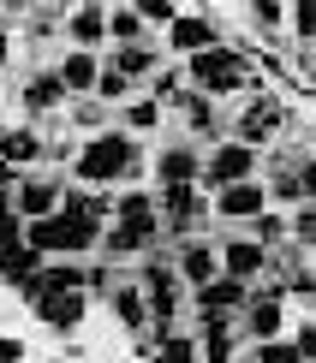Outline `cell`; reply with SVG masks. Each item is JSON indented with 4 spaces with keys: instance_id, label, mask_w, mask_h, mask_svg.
<instances>
[{
    "instance_id": "obj_30",
    "label": "cell",
    "mask_w": 316,
    "mask_h": 363,
    "mask_svg": "<svg viewBox=\"0 0 316 363\" xmlns=\"http://www.w3.org/2000/svg\"><path fill=\"white\" fill-rule=\"evenodd\" d=\"M149 363H203V352H197V334H168L156 345V357Z\"/></svg>"
},
{
    "instance_id": "obj_20",
    "label": "cell",
    "mask_w": 316,
    "mask_h": 363,
    "mask_svg": "<svg viewBox=\"0 0 316 363\" xmlns=\"http://www.w3.org/2000/svg\"><path fill=\"white\" fill-rule=\"evenodd\" d=\"M66 96H72V89L60 84V72H54V66H48V72H36V78H24V89H18V101H24V113H30V119L54 113Z\"/></svg>"
},
{
    "instance_id": "obj_7",
    "label": "cell",
    "mask_w": 316,
    "mask_h": 363,
    "mask_svg": "<svg viewBox=\"0 0 316 363\" xmlns=\"http://www.w3.org/2000/svg\"><path fill=\"white\" fill-rule=\"evenodd\" d=\"M245 304H251V286L233 280V274H221V280H209L203 292H191V310H197L203 322H239Z\"/></svg>"
},
{
    "instance_id": "obj_17",
    "label": "cell",
    "mask_w": 316,
    "mask_h": 363,
    "mask_svg": "<svg viewBox=\"0 0 316 363\" xmlns=\"http://www.w3.org/2000/svg\"><path fill=\"white\" fill-rule=\"evenodd\" d=\"M268 268V250L257 245V238H227V245H221V274H233V280H257Z\"/></svg>"
},
{
    "instance_id": "obj_28",
    "label": "cell",
    "mask_w": 316,
    "mask_h": 363,
    "mask_svg": "<svg viewBox=\"0 0 316 363\" xmlns=\"http://www.w3.org/2000/svg\"><path fill=\"white\" fill-rule=\"evenodd\" d=\"M149 245H156V238L138 233V226H108V233H102V250L108 256H143Z\"/></svg>"
},
{
    "instance_id": "obj_4",
    "label": "cell",
    "mask_w": 316,
    "mask_h": 363,
    "mask_svg": "<svg viewBox=\"0 0 316 363\" xmlns=\"http://www.w3.org/2000/svg\"><path fill=\"white\" fill-rule=\"evenodd\" d=\"M287 125H293V108L280 96H251L233 119V143H245V149L275 143V138H287Z\"/></svg>"
},
{
    "instance_id": "obj_11",
    "label": "cell",
    "mask_w": 316,
    "mask_h": 363,
    "mask_svg": "<svg viewBox=\"0 0 316 363\" xmlns=\"http://www.w3.org/2000/svg\"><path fill=\"white\" fill-rule=\"evenodd\" d=\"M60 292H89V268L84 262H42L36 280L24 286L30 304H42V298H60Z\"/></svg>"
},
{
    "instance_id": "obj_38",
    "label": "cell",
    "mask_w": 316,
    "mask_h": 363,
    "mask_svg": "<svg viewBox=\"0 0 316 363\" xmlns=\"http://www.w3.org/2000/svg\"><path fill=\"white\" fill-rule=\"evenodd\" d=\"M293 245H305V250H316V203H305L293 215Z\"/></svg>"
},
{
    "instance_id": "obj_40",
    "label": "cell",
    "mask_w": 316,
    "mask_h": 363,
    "mask_svg": "<svg viewBox=\"0 0 316 363\" xmlns=\"http://www.w3.org/2000/svg\"><path fill=\"white\" fill-rule=\"evenodd\" d=\"M24 357H30V345L18 334H0V363H24Z\"/></svg>"
},
{
    "instance_id": "obj_26",
    "label": "cell",
    "mask_w": 316,
    "mask_h": 363,
    "mask_svg": "<svg viewBox=\"0 0 316 363\" xmlns=\"http://www.w3.org/2000/svg\"><path fill=\"white\" fill-rule=\"evenodd\" d=\"M245 18L263 42H287V6L280 0H257V6H245Z\"/></svg>"
},
{
    "instance_id": "obj_42",
    "label": "cell",
    "mask_w": 316,
    "mask_h": 363,
    "mask_svg": "<svg viewBox=\"0 0 316 363\" xmlns=\"http://www.w3.org/2000/svg\"><path fill=\"white\" fill-rule=\"evenodd\" d=\"M6 66H12V36L0 30V72H6Z\"/></svg>"
},
{
    "instance_id": "obj_13",
    "label": "cell",
    "mask_w": 316,
    "mask_h": 363,
    "mask_svg": "<svg viewBox=\"0 0 316 363\" xmlns=\"http://www.w3.org/2000/svg\"><path fill=\"white\" fill-rule=\"evenodd\" d=\"M42 328H54V334H72V328L89 322V292H60V298H42V304H30Z\"/></svg>"
},
{
    "instance_id": "obj_5",
    "label": "cell",
    "mask_w": 316,
    "mask_h": 363,
    "mask_svg": "<svg viewBox=\"0 0 316 363\" xmlns=\"http://www.w3.org/2000/svg\"><path fill=\"white\" fill-rule=\"evenodd\" d=\"M156 208H161V233L173 238V245H185V238H197V226L215 215V208L197 196V185H161L156 196Z\"/></svg>"
},
{
    "instance_id": "obj_37",
    "label": "cell",
    "mask_w": 316,
    "mask_h": 363,
    "mask_svg": "<svg viewBox=\"0 0 316 363\" xmlns=\"http://www.w3.org/2000/svg\"><path fill=\"white\" fill-rule=\"evenodd\" d=\"M131 89H138L131 78H119V72H102V84H96V101H102V108H108V101H131Z\"/></svg>"
},
{
    "instance_id": "obj_32",
    "label": "cell",
    "mask_w": 316,
    "mask_h": 363,
    "mask_svg": "<svg viewBox=\"0 0 316 363\" xmlns=\"http://www.w3.org/2000/svg\"><path fill=\"white\" fill-rule=\"evenodd\" d=\"M24 215H18V203H12V191H0V245H24Z\"/></svg>"
},
{
    "instance_id": "obj_39",
    "label": "cell",
    "mask_w": 316,
    "mask_h": 363,
    "mask_svg": "<svg viewBox=\"0 0 316 363\" xmlns=\"http://www.w3.org/2000/svg\"><path fill=\"white\" fill-rule=\"evenodd\" d=\"M293 345H298V352H305V363H316V315H310V322H298Z\"/></svg>"
},
{
    "instance_id": "obj_10",
    "label": "cell",
    "mask_w": 316,
    "mask_h": 363,
    "mask_svg": "<svg viewBox=\"0 0 316 363\" xmlns=\"http://www.w3.org/2000/svg\"><path fill=\"white\" fill-rule=\"evenodd\" d=\"M156 167L161 185H203V155L191 149V138H173V143H161V155L149 161Z\"/></svg>"
},
{
    "instance_id": "obj_14",
    "label": "cell",
    "mask_w": 316,
    "mask_h": 363,
    "mask_svg": "<svg viewBox=\"0 0 316 363\" xmlns=\"http://www.w3.org/2000/svg\"><path fill=\"white\" fill-rule=\"evenodd\" d=\"M108 12L114 6H96V0L72 6L66 12V42H72V48H84V54H96L102 42H108Z\"/></svg>"
},
{
    "instance_id": "obj_19",
    "label": "cell",
    "mask_w": 316,
    "mask_h": 363,
    "mask_svg": "<svg viewBox=\"0 0 316 363\" xmlns=\"http://www.w3.org/2000/svg\"><path fill=\"white\" fill-rule=\"evenodd\" d=\"M108 310H114V322L126 328V334H149V298H143V286L119 280L108 292Z\"/></svg>"
},
{
    "instance_id": "obj_12",
    "label": "cell",
    "mask_w": 316,
    "mask_h": 363,
    "mask_svg": "<svg viewBox=\"0 0 316 363\" xmlns=\"http://www.w3.org/2000/svg\"><path fill=\"white\" fill-rule=\"evenodd\" d=\"M173 268H179V280L191 286V292H203L209 280H221V250L209 245V238H185L173 256Z\"/></svg>"
},
{
    "instance_id": "obj_29",
    "label": "cell",
    "mask_w": 316,
    "mask_h": 363,
    "mask_svg": "<svg viewBox=\"0 0 316 363\" xmlns=\"http://www.w3.org/2000/svg\"><path fill=\"white\" fill-rule=\"evenodd\" d=\"M143 18H138V6H114L108 12V36H114V48H131V42H143Z\"/></svg>"
},
{
    "instance_id": "obj_3",
    "label": "cell",
    "mask_w": 316,
    "mask_h": 363,
    "mask_svg": "<svg viewBox=\"0 0 316 363\" xmlns=\"http://www.w3.org/2000/svg\"><path fill=\"white\" fill-rule=\"evenodd\" d=\"M138 280H143V298H149V334H156V345H161L168 334H179V310H185L191 286L179 280L173 262H143Z\"/></svg>"
},
{
    "instance_id": "obj_2",
    "label": "cell",
    "mask_w": 316,
    "mask_h": 363,
    "mask_svg": "<svg viewBox=\"0 0 316 363\" xmlns=\"http://www.w3.org/2000/svg\"><path fill=\"white\" fill-rule=\"evenodd\" d=\"M257 84V72H251V54L233 48V42H221V48H209L197 60H185V89H197V96H245V89Z\"/></svg>"
},
{
    "instance_id": "obj_8",
    "label": "cell",
    "mask_w": 316,
    "mask_h": 363,
    "mask_svg": "<svg viewBox=\"0 0 316 363\" xmlns=\"http://www.w3.org/2000/svg\"><path fill=\"white\" fill-rule=\"evenodd\" d=\"M168 48L173 54H185V60H197L209 48H221V24H215V12H179L173 30H168Z\"/></svg>"
},
{
    "instance_id": "obj_15",
    "label": "cell",
    "mask_w": 316,
    "mask_h": 363,
    "mask_svg": "<svg viewBox=\"0 0 316 363\" xmlns=\"http://www.w3.org/2000/svg\"><path fill=\"white\" fill-rule=\"evenodd\" d=\"M215 215L221 220H257V215H268V185H263V179H251V185L215 191Z\"/></svg>"
},
{
    "instance_id": "obj_25",
    "label": "cell",
    "mask_w": 316,
    "mask_h": 363,
    "mask_svg": "<svg viewBox=\"0 0 316 363\" xmlns=\"http://www.w3.org/2000/svg\"><path fill=\"white\" fill-rule=\"evenodd\" d=\"M36 268H42V256L30 250V245H0V280L30 286V280H36Z\"/></svg>"
},
{
    "instance_id": "obj_41",
    "label": "cell",
    "mask_w": 316,
    "mask_h": 363,
    "mask_svg": "<svg viewBox=\"0 0 316 363\" xmlns=\"http://www.w3.org/2000/svg\"><path fill=\"white\" fill-rule=\"evenodd\" d=\"M298 185H305V203H316V155L298 161Z\"/></svg>"
},
{
    "instance_id": "obj_18",
    "label": "cell",
    "mask_w": 316,
    "mask_h": 363,
    "mask_svg": "<svg viewBox=\"0 0 316 363\" xmlns=\"http://www.w3.org/2000/svg\"><path fill=\"white\" fill-rule=\"evenodd\" d=\"M54 72H60V84L84 101V96H96V84H102V72H108V66H102L96 54H84V48H66V60H60Z\"/></svg>"
},
{
    "instance_id": "obj_43",
    "label": "cell",
    "mask_w": 316,
    "mask_h": 363,
    "mask_svg": "<svg viewBox=\"0 0 316 363\" xmlns=\"http://www.w3.org/2000/svg\"><path fill=\"white\" fill-rule=\"evenodd\" d=\"M310 72H316V66H310Z\"/></svg>"
},
{
    "instance_id": "obj_1",
    "label": "cell",
    "mask_w": 316,
    "mask_h": 363,
    "mask_svg": "<svg viewBox=\"0 0 316 363\" xmlns=\"http://www.w3.org/2000/svg\"><path fill=\"white\" fill-rule=\"evenodd\" d=\"M149 167L143 161V143L131 138V131H119V125H108V131H96V138H84V149H78V161H72V173H78V185H114V179H138Z\"/></svg>"
},
{
    "instance_id": "obj_22",
    "label": "cell",
    "mask_w": 316,
    "mask_h": 363,
    "mask_svg": "<svg viewBox=\"0 0 316 363\" xmlns=\"http://www.w3.org/2000/svg\"><path fill=\"white\" fill-rule=\"evenodd\" d=\"M197 352L203 363H239V322H203Z\"/></svg>"
},
{
    "instance_id": "obj_23",
    "label": "cell",
    "mask_w": 316,
    "mask_h": 363,
    "mask_svg": "<svg viewBox=\"0 0 316 363\" xmlns=\"http://www.w3.org/2000/svg\"><path fill=\"white\" fill-rule=\"evenodd\" d=\"M179 119H185V138H215V131H221L215 101L197 96V89H185V96H179Z\"/></svg>"
},
{
    "instance_id": "obj_31",
    "label": "cell",
    "mask_w": 316,
    "mask_h": 363,
    "mask_svg": "<svg viewBox=\"0 0 316 363\" xmlns=\"http://www.w3.org/2000/svg\"><path fill=\"white\" fill-rule=\"evenodd\" d=\"M251 238H257L263 250H275V245H287V238H293V220L287 215H257V220H251Z\"/></svg>"
},
{
    "instance_id": "obj_16",
    "label": "cell",
    "mask_w": 316,
    "mask_h": 363,
    "mask_svg": "<svg viewBox=\"0 0 316 363\" xmlns=\"http://www.w3.org/2000/svg\"><path fill=\"white\" fill-rule=\"evenodd\" d=\"M239 322L257 334V345L287 340V298H257V292H251V304H245V315H239Z\"/></svg>"
},
{
    "instance_id": "obj_27",
    "label": "cell",
    "mask_w": 316,
    "mask_h": 363,
    "mask_svg": "<svg viewBox=\"0 0 316 363\" xmlns=\"http://www.w3.org/2000/svg\"><path fill=\"white\" fill-rule=\"evenodd\" d=\"M161 125V101L156 96H131L126 113H119V131H131V138H149V131Z\"/></svg>"
},
{
    "instance_id": "obj_6",
    "label": "cell",
    "mask_w": 316,
    "mask_h": 363,
    "mask_svg": "<svg viewBox=\"0 0 316 363\" xmlns=\"http://www.w3.org/2000/svg\"><path fill=\"white\" fill-rule=\"evenodd\" d=\"M257 149H245V143H233V138H221L215 149L203 155V185L209 191H233V185H251L257 179Z\"/></svg>"
},
{
    "instance_id": "obj_24",
    "label": "cell",
    "mask_w": 316,
    "mask_h": 363,
    "mask_svg": "<svg viewBox=\"0 0 316 363\" xmlns=\"http://www.w3.org/2000/svg\"><path fill=\"white\" fill-rule=\"evenodd\" d=\"M42 155H48V138H42L36 125H12V143H6V167H12V173H24V167H36Z\"/></svg>"
},
{
    "instance_id": "obj_44",
    "label": "cell",
    "mask_w": 316,
    "mask_h": 363,
    "mask_svg": "<svg viewBox=\"0 0 316 363\" xmlns=\"http://www.w3.org/2000/svg\"><path fill=\"white\" fill-rule=\"evenodd\" d=\"M245 363H251V357H245Z\"/></svg>"
},
{
    "instance_id": "obj_33",
    "label": "cell",
    "mask_w": 316,
    "mask_h": 363,
    "mask_svg": "<svg viewBox=\"0 0 316 363\" xmlns=\"http://www.w3.org/2000/svg\"><path fill=\"white\" fill-rule=\"evenodd\" d=\"M149 96L161 101V108H179V96H185V84H179V72L168 66V72H156V78H149Z\"/></svg>"
},
{
    "instance_id": "obj_34",
    "label": "cell",
    "mask_w": 316,
    "mask_h": 363,
    "mask_svg": "<svg viewBox=\"0 0 316 363\" xmlns=\"http://www.w3.org/2000/svg\"><path fill=\"white\" fill-rule=\"evenodd\" d=\"M287 24L298 42H316V0H298V6H287Z\"/></svg>"
},
{
    "instance_id": "obj_36",
    "label": "cell",
    "mask_w": 316,
    "mask_h": 363,
    "mask_svg": "<svg viewBox=\"0 0 316 363\" xmlns=\"http://www.w3.org/2000/svg\"><path fill=\"white\" fill-rule=\"evenodd\" d=\"M179 12H185V6H173V0H138V18L143 24H161V30H173Z\"/></svg>"
},
{
    "instance_id": "obj_35",
    "label": "cell",
    "mask_w": 316,
    "mask_h": 363,
    "mask_svg": "<svg viewBox=\"0 0 316 363\" xmlns=\"http://www.w3.org/2000/svg\"><path fill=\"white\" fill-rule=\"evenodd\" d=\"M251 363H305V352H298L293 340H268V345L251 352Z\"/></svg>"
},
{
    "instance_id": "obj_9",
    "label": "cell",
    "mask_w": 316,
    "mask_h": 363,
    "mask_svg": "<svg viewBox=\"0 0 316 363\" xmlns=\"http://www.w3.org/2000/svg\"><path fill=\"white\" fill-rule=\"evenodd\" d=\"M12 203H18L24 220H48V215H60V203H66V185L48 179V173H24L18 191H12Z\"/></svg>"
},
{
    "instance_id": "obj_21",
    "label": "cell",
    "mask_w": 316,
    "mask_h": 363,
    "mask_svg": "<svg viewBox=\"0 0 316 363\" xmlns=\"http://www.w3.org/2000/svg\"><path fill=\"white\" fill-rule=\"evenodd\" d=\"M108 72H119V78H156V72H168V60H161V48L156 42H131V48H114V60H108Z\"/></svg>"
}]
</instances>
